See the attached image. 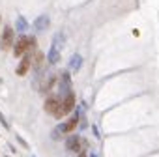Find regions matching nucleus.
<instances>
[{
  "instance_id": "nucleus-1",
  "label": "nucleus",
  "mask_w": 159,
  "mask_h": 157,
  "mask_svg": "<svg viewBox=\"0 0 159 157\" xmlns=\"http://www.w3.org/2000/svg\"><path fill=\"white\" fill-rule=\"evenodd\" d=\"M36 47V39L30 37V36H21L15 39L13 43V56L15 58H21V56H25L28 51H32Z\"/></svg>"
},
{
  "instance_id": "nucleus-2",
  "label": "nucleus",
  "mask_w": 159,
  "mask_h": 157,
  "mask_svg": "<svg viewBox=\"0 0 159 157\" xmlns=\"http://www.w3.org/2000/svg\"><path fill=\"white\" fill-rule=\"evenodd\" d=\"M62 47H64V34H62V32H56L54 37H53V43H51V49H49V53H47L49 64H56V62L60 60Z\"/></svg>"
},
{
  "instance_id": "nucleus-3",
  "label": "nucleus",
  "mask_w": 159,
  "mask_h": 157,
  "mask_svg": "<svg viewBox=\"0 0 159 157\" xmlns=\"http://www.w3.org/2000/svg\"><path fill=\"white\" fill-rule=\"evenodd\" d=\"M75 101H77L75 94H73V92H67V94L60 99V107H58V112H56L54 118H64L66 114H70V112L73 110V107H75Z\"/></svg>"
},
{
  "instance_id": "nucleus-4",
  "label": "nucleus",
  "mask_w": 159,
  "mask_h": 157,
  "mask_svg": "<svg viewBox=\"0 0 159 157\" xmlns=\"http://www.w3.org/2000/svg\"><path fill=\"white\" fill-rule=\"evenodd\" d=\"M13 43H15V32H13L11 26H6L4 34H2V39H0V49H2V51H10Z\"/></svg>"
},
{
  "instance_id": "nucleus-5",
  "label": "nucleus",
  "mask_w": 159,
  "mask_h": 157,
  "mask_svg": "<svg viewBox=\"0 0 159 157\" xmlns=\"http://www.w3.org/2000/svg\"><path fill=\"white\" fill-rule=\"evenodd\" d=\"M32 51H28L25 56H22V60H21V64L17 65V69H15V73L19 75V77H22V75H26L28 73V69H30V65H32Z\"/></svg>"
},
{
  "instance_id": "nucleus-6",
  "label": "nucleus",
  "mask_w": 159,
  "mask_h": 157,
  "mask_svg": "<svg viewBox=\"0 0 159 157\" xmlns=\"http://www.w3.org/2000/svg\"><path fill=\"white\" fill-rule=\"evenodd\" d=\"M58 107H60V97H47V101H45L43 108L49 112V114L56 116V112H58Z\"/></svg>"
},
{
  "instance_id": "nucleus-7",
  "label": "nucleus",
  "mask_w": 159,
  "mask_h": 157,
  "mask_svg": "<svg viewBox=\"0 0 159 157\" xmlns=\"http://www.w3.org/2000/svg\"><path fill=\"white\" fill-rule=\"evenodd\" d=\"M77 125H79V114H75L73 118H70L66 124H62V125L58 127V131H60V133H71V131L77 129Z\"/></svg>"
},
{
  "instance_id": "nucleus-8",
  "label": "nucleus",
  "mask_w": 159,
  "mask_h": 157,
  "mask_svg": "<svg viewBox=\"0 0 159 157\" xmlns=\"http://www.w3.org/2000/svg\"><path fill=\"white\" fill-rule=\"evenodd\" d=\"M66 148L70 151H79L81 150V139L77 137V135H71V137L66 140Z\"/></svg>"
},
{
  "instance_id": "nucleus-9",
  "label": "nucleus",
  "mask_w": 159,
  "mask_h": 157,
  "mask_svg": "<svg viewBox=\"0 0 159 157\" xmlns=\"http://www.w3.org/2000/svg\"><path fill=\"white\" fill-rule=\"evenodd\" d=\"M81 65H82V56H81V54H73L71 60H70V71L77 73V71L81 69Z\"/></svg>"
},
{
  "instance_id": "nucleus-10",
  "label": "nucleus",
  "mask_w": 159,
  "mask_h": 157,
  "mask_svg": "<svg viewBox=\"0 0 159 157\" xmlns=\"http://www.w3.org/2000/svg\"><path fill=\"white\" fill-rule=\"evenodd\" d=\"M34 26H36V30H43L45 26H49V17H47V15L38 17V19L34 21Z\"/></svg>"
},
{
  "instance_id": "nucleus-11",
  "label": "nucleus",
  "mask_w": 159,
  "mask_h": 157,
  "mask_svg": "<svg viewBox=\"0 0 159 157\" xmlns=\"http://www.w3.org/2000/svg\"><path fill=\"white\" fill-rule=\"evenodd\" d=\"M60 88H62V90H70V75H67V73H62Z\"/></svg>"
},
{
  "instance_id": "nucleus-12",
  "label": "nucleus",
  "mask_w": 159,
  "mask_h": 157,
  "mask_svg": "<svg viewBox=\"0 0 159 157\" xmlns=\"http://www.w3.org/2000/svg\"><path fill=\"white\" fill-rule=\"evenodd\" d=\"M54 82H56V77H54V75H53V77H49V80H47V82H45V86H43V88H41V90H43V92H45V90H51V88H53V84H54Z\"/></svg>"
},
{
  "instance_id": "nucleus-13",
  "label": "nucleus",
  "mask_w": 159,
  "mask_h": 157,
  "mask_svg": "<svg viewBox=\"0 0 159 157\" xmlns=\"http://www.w3.org/2000/svg\"><path fill=\"white\" fill-rule=\"evenodd\" d=\"M19 28H21V30L26 28V25H25V21H22V19H19Z\"/></svg>"
},
{
  "instance_id": "nucleus-14",
  "label": "nucleus",
  "mask_w": 159,
  "mask_h": 157,
  "mask_svg": "<svg viewBox=\"0 0 159 157\" xmlns=\"http://www.w3.org/2000/svg\"><path fill=\"white\" fill-rule=\"evenodd\" d=\"M0 122H2V125H4V127H8V122H6V118L2 116V112H0Z\"/></svg>"
},
{
  "instance_id": "nucleus-15",
  "label": "nucleus",
  "mask_w": 159,
  "mask_h": 157,
  "mask_svg": "<svg viewBox=\"0 0 159 157\" xmlns=\"http://www.w3.org/2000/svg\"><path fill=\"white\" fill-rule=\"evenodd\" d=\"M79 157H86V155H84V153H79Z\"/></svg>"
}]
</instances>
